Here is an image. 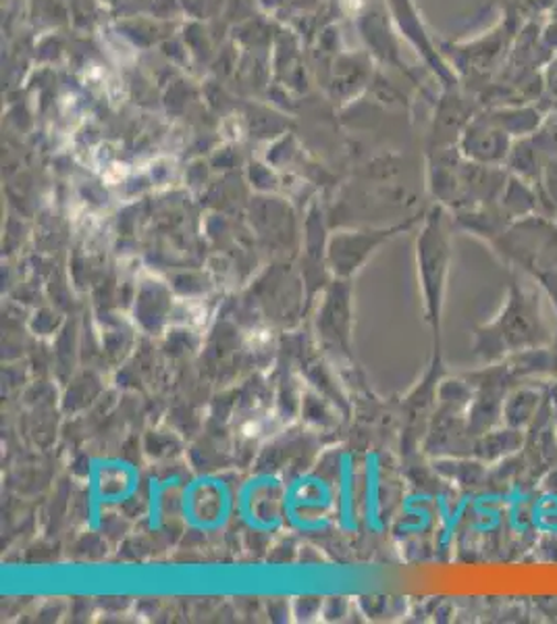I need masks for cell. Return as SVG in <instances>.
I'll use <instances>...</instances> for the list:
<instances>
[{
	"instance_id": "6da1fadb",
	"label": "cell",
	"mask_w": 557,
	"mask_h": 624,
	"mask_svg": "<svg viewBox=\"0 0 557 624\" xmlns=\"http://www.w3.org/2000/svg\"><path fill=\"white\" fill-rule=\"evenodd\" d=\"M484 331V352L489 350V357L498 359L545 348L554 341L540 313L539 296L522 289L518 284H512L502 315Z\"/></svg>"
},
{
	"instance_id": "7a4b0ae2",
	"label": "cell",
	"mask_w": 557,
	"mask_h": 624,
	"mask_svg": "<svg viewBox=\"0 0 557 624\" xmlns=\"http://www.w3.org/2000/svg\"><path fill=\"white\" fill-rule=\"evenodd\" d=\"M540 404V394L533 387H518L503 399V425L522 431L533 423Z\"/></svg>"
}]
</instances>
